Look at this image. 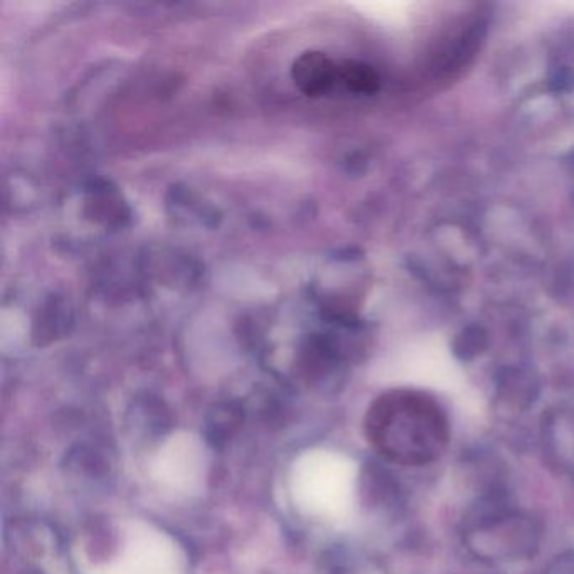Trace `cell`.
Segmentation results:
<instances>
[{
	"label": "cell",
	"mask_w": 574,
	"mask_h": 574,
	"mask_svg": "<svg viewBox=\"0 0 574 574\" xmlns=\"http://www.w3.org/2000/svg\"><path fill=\"white\" fill-rule=\"evenodd\" d=\"M367 435L394 462L423 465L440 457L448 443V420L433 399L416 393H391L374 403Z\"/></svg>",
	"instance_id": "6da1fadb"
},
{
	"label": "cell",
	"mask_w": 574,
	"mask_h": 574,
	"mask_svg": "<svg viewBox=\"0 0 574 574\" xmlns=\"http://www.w3.org/2000/svg\"><path fill=\"white\" fill-rule=\"evenodd\" d=\"M292 80L303 95L319 98L329 93L335 81L339 80V66H335L327 54L305 51L293 63Z\"/></svg>",
	"instance_id": "7a4b0ae2"
},
{
	"label": "cell",
	"mask_w": 574,
	"mask_h": 574,
	"mask_svg": "<svg viewBox=\"0 0 574 574\" xmlns=\"http://www.w3.org/2000/svg\"><path fill=\"white\" fill-rule=\"evenodd\" d=\"M339 80L359 95H374L381 85L378 71L362 61H344L339 66Z\"/></svg>",
	"instance_id": "3957f363"
}]
</instances>
